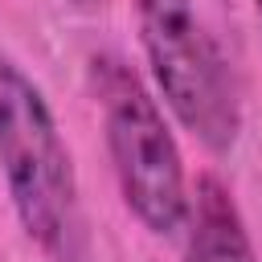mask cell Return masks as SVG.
I'll use <instances>...</instances> for the list:
<instances>
[{"mask_svg":"<svg viewBox=\"0 0 262 262\" xmlns=\"http://www.w3.org/2000/svg\"><path fill=\"white\" fill-rule=\"evenodd\" d=\"M0 176L25 237L45 262H94L74 151L45 90L0 49Z\"/></svg>","mask_w":262,"mask_h":262,"instance_id":"6da1fadb","label":"cell"},{"mask_svg":"<svg viewBox=\"0 0 262 262\" xmlns=\"http://www.w3.org/2000/svg\"><path fill=\"white\" fill-rule=\"evenodd\" d=\"M90 90L127 213L151 237L184 233L192 184L184 176V156L156 90L119 53L90 57Z\"/></svg>","mask_w":262,"mask_h":262,"instance_id":"7a4b0ae2","label":"cell"},{"mask_svg":"<svg viewBox=\"0 0 262 262\" xmlns=\"http://www.w3.org/2000/svg\"><path fill=\"white\" fill-rule=\"evenodd\" d=\"M139 49L156 86V98L176 115L192 139L229 156L242 135V98L221 53V41L205 25L196 0H131Z\"/></svg>","mask_w":262,"mask_h":262,"instance_id":"3957f363","label":"cell"},{"mask_svg":"<svg viewBox=\"0 0 262 262\" xmlns=\"http://www.w3.org/2000/svg\"><path fill=\"white\" fill-rule=\"evenodd\" d=\"M180 262H258L250 225L225 180L213 172L196 176L188 221H184V258Z\"/></svg>","mask_w":262,"mask_h":262,"instance_id":"277c9868","label":"cell"},{"mask_svg":"<svg viewBox=\"0 0 262 262\" xmlns=\"http://www.w3.org/2000/svg\"><path fill=\"white\" fill-rule=\"evenodd\" d=\"M66 4H74L78 12H98V8L106 4V0H66Z\"/></svg>","mask_w":262,"mask_h":262,"instance_id":"5b68a950","label":"cell"},{"mask_svg":"<svg viewBox=\"0 0 262 262\" xmlns=\"http://www.w3.org/2000/svg\"><path fill=\"white\" fill-rule=\"evenodd\" d=\"M254 16H258V33H262V0H254Z\"/></svg>","mask_w":262,"mask_h":262,"instance_id":"8992f818","label":"cell"}]
</instances>
